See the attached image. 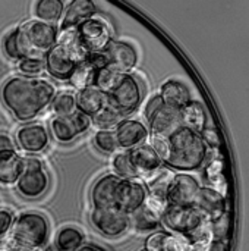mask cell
<instances>
[{"instance_id":"46","label":"cell","mask_w":249,"mask_h":251,"mask_svg":"<svg viewBox=\"0 0 249 251\" xmlns=\"http://www.w3.org/2000/svg\"><path fill=\"white\" fill-rule=\"evenodd\" d=\"M164 104V101H163V99L160 97V94H156V96H153V97H150V100L147 101V104H145V109H144V115H145V118H147V121Z\"/></svg>"},{"instance_id":"32","label":"cell","mask_w":249,"mask_h":251,"mask_svg":"<svg viewBox=\"0 0 249 251\" xmlns=\"http://www.w3.org/2000/svg\"><path fill=\"white\" fill-rule=\"evenodd\" d=\"M120 75L122 74L119 71H116L114 68H112V66L97 69L95 76H94V87L101 90L103 93L109 94L114 88V85L117 84Z\"/></svg>"},{"instance_id":"30","label":"cell","mask_w":249,"mask_h":251,"mask_svg":"<svg viewBox=\"0 0 249 251\" xmlns=\"http://www.w3.org/2000/svg\"><path fill=\"white\" fill-rule=\"evenodd\" d=\"M122 121L123 116L109 104L92 116V125L98 131H116Z\"/></svg>"},{"instance_id":"31","label":"cell","mask_w":249,"mask_h":251,"mask_svg":"<svg viewBox=\"0 0 249 251\" xmlns=\"http://www.w3.org/2000/svg\"><path fill=\"white\" fill-rule=\"evenodd\" d=\"M94 76H95V68H92L88 62H84L75 69L69 82L73 88L81 91L94 85Z\"/></svg>"},{"instance_id":"16","label":"cell","mask_w":249,"mask_h":251,"mask_svg":"<svg viewBox=\"0 0 249 251\" xmlns=\"http://www.w3.org/2000/svg\"><path fill=\"white\" fill-rule=\"evenodd\" d=\"M16 143L21 150L29 154L44 151L50 144V134L44 125L29 124L23 125L16 132Z\"/></svg>"},{"instance_id":"10","label":"cell","mask_w":249,"mask_h":251,"mask_svg":"<svg viewBox=\"0 0 249 251\" xmlns=\"http://www.w3.org/2000/svg\"><path fill=\"white\" fill-rule=\"evenodd\" d=\"M92 125V118L81 112H75L69 116H54L50 121V131L56 141L69 144L81 134L87 132Z\"/></svg>"},{"instance_id":"51","label":"cell","mask_w":249,"mask_h":251,"mask_svg":"<svg viewBox=\"0 0 249 251\" xmlns=\"http://www.w3.org/2000/svg\"><path fill=\"white\" fill-rule=\"evenodd\" d=\"M139 251H147V250H145V249H142V250H139Z\"/></svg>"},{"instance_id":"15","label":"cell","mask_w":249,"mask_h":251,"mask_svg":"<svg viewBox=\"0 0 249 251\" xmlns=\"http://www.w3.org/2000/svg\"><path fill=\"white\" fill-rule=\"evenodd\" d=\"M128 153L138 178L144 181L156 175L163 168V159L150 144H142L139 147L129 150Z\"/></svg>"},{"instance_id":"49","label":"cell","mask_w":249,"mask_h":251,"mask_svg":"<svg viewBox=\"0 0 249 251\" xmlns=\"http://www.w3.org/2000/svg\"><path fill=\"white\" fill-rule=\"evenodd\" d=\"M0 251H38V250H29V249H22V247H16V246H6L3 249H0Z\"/></svg>"},{"instance_id":"38","label":"cell","mask_w":249,"mask_h":251,"mask_svg":"<svg viewBox=\"0 0 249 251\" xmlns=\"http://www.w3.org/2000/svg\"><path fill=\"white\" fill-rule=\"evenodd\" d=\"M45 69L44 57H26L19 60V71L25 75H35Z\"/></svg>"},{"instance_id":"25","label":"cell","mask_w":249,"mask_h":251,"mask_svg":"<svg viewBox=\"0 0 249 251\" xmlns=\"http://www.w3.org/2000/svg\"><path fill=\"white\" fill-rule=\"evenodd\" d=\"M181 113H182L183 126H188L198 134L208 125L207 112H205L203 103L198 100H191L185 107L181 109Z\"/></svg>"},{"instance_id":"27","label":"cell","mask_w":249,"mask_h":251,"mask_svg":"<svg viewBox=\"0 0 249 251\" xmlns=\"http://www.w3.org/2000/svg\"><path fill=\"white\" fill-rule=\"evenodd\" d=\"M129 216H131V228L138 232H151L157 229L158 225L161 224V216L154 213L145 204Z\"/></svg>"},{"instance_id":"14","label":"cell","mask_w":249,"mask_h":251,"mask_svg":"<svg viewBox=\"0 0 249 251\" xmlns=\"http://www.w3.org/2000/svg\"><path fill=\"white\" fill-rule=\"evenodd\" d=\"M200 188V182L192 175L185 172L175 174L167 191V201L173 206H194Z\"/></svg>"},{"instance_id":"13","label":"cell","mask_w":249,"mask_h":251,"mask_svg":"<svg viewBox=\"0 0 249 251\" xmlns=\"http://www.w3.org/2000/svg\"><path fill=\"white\" fill-rule=\"evenodd\" d=\"M194 207L210 224H214L227 215V204H226L225 194L213 187L200 188L194 201Z\"/></svg>"},{"instance_id":"4","label":"cell","mask_w":249,"mask_h":251,"mask_svg":"<svg viewBox=\"0 0 249 251\" xmlns=\"http://www.w3.org/2000/svg\"><path fill=\"white\" fill-rule=\"evenodd\" d=\"M15 32L21 60L26 57H45L59 38L56 25L38 19L23 22L15 29Z\"/></svg>"},{"instance_id":"20","label":"cell","mask_w":249,"mask_h":251,"mask_svg":"<svg viewBox=\"0 0 249 251\" xmlns=\"http://www.w3.org/2000/svg\"><path fill=\"white\" fill-rule=\"evenodd\" d=\"M120 178L114 174H107L98 178L90 194V200L92 207L104 209V207H116V191L120 184Z\"/></svg>"},{"instance_id":"29","label":"cell","mask_w":249,"mask_h":251,"mask_svg":"<svg viewBox=\"0 0 249 251\" xmlns=\"http://www.w3.org/2000/svg\"><path fill=\"white\" fill-rule=\"evenodd\" d=\"M173 176H175V174L169 168H161L156 175H153L151 178L144 181L147 185L148 194L167 199V191H169Z\"/></svg>"},{"instance_id":"11","label":"cell","mask_w":249,"mask_h":251,"mask_svg":"<svg viewBox=\"0 0 249 251\" xmlns=\"http://www.w3.org/2000/svg\"><path fill=\"white\" fill-rule=\"evenodd\" d=\"M81 44L88 53L104 51L113 41L112 29L106 21L101 18H91L85 21L79 28H76Z\"/></svg>"},{"instance_id":"5","label":"cell","mask_w":249,"mask_h":251,"mask_svg":"<svg viewBox=\"0 0 249 251\" xmlns=\"http://www.w3.org/2000/svg\"><path fill=\"white\" fill-rule=\"evenodd\" d=\"M50 235L48 219L38 212H25L15 218L13 226L9 232V244L38 250L45 246Z\"/></svg>"},{"instance_id":"22","label":"cell","mask_w":249,"mask_h":251,"mask_svg":"<svg viewBox=\"0 0 249 251\" xmlns=\"http://www.w3.org/2000/svg\"><path fill=\"white\" fill-rule=\"evenodd\" d=\"M25 169V157H22L16 150H9L0 153V184L1 185H16Z\"/></svg>"},{"instance_id":"34","label":"cell","mask_w":249,"mask_h":251,"mask_svg":"<svg viewBox=\"0 0 249 251\" xmlns=\"http://www.w3.org/2000/svg\"><path fill=\"white\" fill-rule=\"evenodd\" d=\"M51 110L56 116H69L76 112V96L72 93H60L56 94L53 103H51Z\"/></svg>"},{"instance_id":"40","label":"cell","mask_w":249,"mask_h":251,"mask_svg":"<svg viewBox=\"0 0 249 251\" xmlns=\"http://www.w3.org/2000/svg\"><path fill=\"white\" fill-rule=\"evenodd\" d=\"M200 135H201V138L204 140V143L207 144V147L214 149V150H217V149L222 147L220 135H219V132H217V129H216L214 126L207 125V126L200 132Z\"/></svg>"},{"instance_id":"44","label":"cell","mask_w":249,"mask_h":251,"mask_svg":"<svg viewBox=\"0 0 249 251\" xmlns=\"http://www.w3.org/2000/svg\"><path fill=\"white\" fill-rule=\"evenodd\" d=\"M13 222H15L13 213L7 209H0V238L10 232Z\"/></svg>"},{"instance_id":"47","label":"cell","mask_w":249,"mask_h":251,"mask_svg":"<svg viewBox=\"0 0 249 251\" xmlns=\"http://www.w3.org/2000/svg\"><path fill=\"white\" fill-rule=\"evenodd\" d=\"M9 150H15V143L10 138V135L0 132V153L3 151H9Z\"/></svg>"},{"instance_id":"19","label":"cell","mask_w":249,"mask_h":251,"mask_svg":"<svg viewBox=\"0 0 249 251\" xmlns=\"http://www.w3.org/2000/svg\"><path fill=\"white\" fill-rule=\"evenodd\" d=\"M109 63L120 74H131L138 63V54L132 44L120 40H113L106 49Z\"/></svg>"},{"instance_id":"12","label":"cell","mask_w":249,"mask_h":251,"mask_svg":"<svg viewBox=\"0 0 249 251\" xmlns=\"http://www.w3.org/2000/svg\"><path fill=\"white\" fill-rule=\"evenodd\" d=\"M148 190L141 178L122 179L116 191V207L128 215H132L147 201Z\"/></svg>"},{"instance_id":"33","label":"cell","mask_w":249,"mask_h":251,"mask_svg":"<svg viewBox=\"0 0 249 251\" xmlns=\"http://www.w3.org/2000/svg\"><path fill=\"white\" fill-rule=\"evenodd\" d=\"M112 168L114 171V175H117L120 179H131V178H138L132 162L129 159L128 151H119L113 156L112 160Z\"/></svg>"},{"instance_id":"43","label":"cell","mask_w":249,"mask_h":251,"mask_svg":"<svg viewBox=\"0 0 249 251\" xmlns=\"http://www.w3.org/2000/svg\"><path fill=\"white\" fill-rule=\"evenodd\" d=\"M150 146L158 153V156L163 159L167 157V153H169V141L166 137H158V135H150Z\"/></svg>"},{"instance_id":"17","label":"cell","mask_w":249,"mask_h":251,"mask_svg":"<svg viewBox=\"0 0 249 251\" xmlns=\"http://www.w3.org/2000/svg\"><path fill=\"white\" fill-rule=\"evenodd\" d=\"M181 126H183L181 109H176V107H172L167 104H163L148 119V129H150L151 135L169 138Z\"/></svg>"},{"instance_id":"41","label":"cell","mask_w":249,"mask_h":251,"mask_svg":"<svg viewBox=\"0 0 249 251\" xmlns=\"http://www.w3.org/2000/svg\"><path fill=\"white\" fill-rule=\"evenodd\" d=\"M166 237H167V232H163V231L153 232V234L145 240L144 249L147 251H163V246H164Z\"/></svg>"},{"instance_id":"37","label":"cell","mask_w":249,"mask_h":251,"mask_svg":"<svg viewBox=\"0 0 249 251\" xmlns=\"http://www.w3.org/2000/svg\"><path fill=\"white\" fill-rule=\"evenodd\" d=\"M205 178L208 182L213 184V188L222 193L220 182H223V160L220 157L208 163V166L205 168Z\"/></svg>"},{"instance_id":"9","label":"cell","mask_w":249,"mask_h":251,"mask_svg":"<svg viewBox=\"0 0 249 251\" xmlns=\"http://www.w3.org/2000/svg\"><path fill=\"white\" fill-rule=\"evenodd\" d=\"M207 222L203 215L194 206H173L169 204L166 212L161 216V224L164 228L170 229L176 235L185 237L200 228Z\"/></svg>"},{"instance_id":"26","label":"cell","mask_w":249,"mask_h":251,"mask_svg":"<svg viewBox=\"0 0 249 251\" xmlns=\"http://www.w3.org/2000/svg\"><path fill=\"white\" fill-rule=\"evenodd\" d=\"M84 234L75 226H63L59 229L54 238V247L57 251H76L84 244Z\"/></svg>"},{"instance_id":"28","label":"cell","mask_w":249,"mask_h":251,"mask_svg":"<svg viewBox=\"0 0 249 251\" xmlns=\"http://www.w3.org/2000/svg\"><path fill=\"white\" fill-rule=\"evenodd\" d=\"M65 10V3L62 0H40L35 4V16L38 21L47 22V24H56Z\"/></svg>"},{"instance_id":"7","label":"cell","mask_w":249,"mask_h":251,"mask_svg":"<svg viewBox=\"0 0 249 251\" xmlns=\"http://www.w3.org/2000/svg\"><path fill=\"white\" fill-rule=\"evenodd\" d=\"M50 188V176L43 162L37 157H25V169L16 184L18 193L28 200L43 197Z\"/></svg>"},{"instance_id":"48","label":"cell","mask_w":249,"mask_h":251,"mask_svg":"<svg viewBox=\"0 0 249 251\" xmlns=\"http://www.w3.org/2000/svg\"><path fill=\"white\" fill-rule=\"evenodd\" d=\"M205 251H226V243L220 240H214Z\"/></svg>"},{"instance_id":"39","label":"cell","mask_w":249,"mask_h":251,"mask_svg":"<svg viewBox=\"0 0 249 251\" xmlns=\"http://www.w3.org/2000/svg\"><path fill=\"white\" fill-rule=\"evenodd\" d=\"M3 51L4 54L12 59V60H21V56H19V51H18V46H16V32L15 29L10 31L4 40H3Z\"/></svg>"},{"instance_id":"1","label":"cell","mask_w":249,"mask_h":251,"mask_svg":"<svg viewBox=\"0 0 249 251\" xmlns=\"http://www.w3.org/2000/svg\"><path fill=\"white\" fill-rule=\"evenodd\" d=\"M3 106L22 122L32 121L56 97L54 85L43 78L18 75L7 79L0 91Z\"/></svg>"},{"instance_id":"8","label":"cell","mask_w":249,"mask_h":251,"mask_svg":"<svg viewBox=\"0 0 249 251\" xmlns=\"http://www.w3.org/2000/svg\"><path fill=\"white\" fill-rule=\"evenodd\" d=\"M90 221L91 225L107 238H117L131 228V216L117 207H92Z\"/></svg>"},{"instance_id":"50","label":"cell","mask_w":249,"mask_h":251,"mask_svg":"<svg viewBox=\"0 0 249 251\" xmlns=\"http://www.w3.org/2000/svg\"><path fill=\"white\" fill-rule=\"evenodd\" d=\"M76 251H101L98 250V249H95V247H92V246H84V247H81L79 250Z\"/></svg>"},{"instance_id":"3","label":"cell","mask_w":249,"mask_h":251,"mask_svg":"<svg viewBox=\"0 0 249 251\" xmlns=\"http://www.w3.org/2000/svg\"><path fill=\"white\" fill-rule=\"evenodd\" d=\"M88 57V51L79 41L78 31H60L56 46L45 54V69L47 72L59 79L69 81L75 69L84 63Z\"/></svg>"},{"instance_id":"23","label":"cell","mask_w":249,"mask_h":251,"mask_svg":"<svg viewBox=\"0 0 249 251\" xmlns=\"http://www.w3.org/2000/svg\"><path fill=\"white\" fill-rule=\"evenodd\" d=\"M107 104H109L107 94L95 88L94 85L85 90H81L76 94V110L87 116L92 118Z\"/></svg>"},{"instance_id":"35","label":"cell","mask_w":249,"mask_h":251,"mask_svg":"<svg viewBox=\"0 0 249 251\" xmlns=\"http://www.w3.org/2000/svg\"><path fill=\"white\" fill-rule=\"evenodd\" d=\"M188 243L201 247V249H207L213 241H214V235H213V229H211V224L210 222H204L200 228H197L195 231H192L191 234L183 237Z\"/></svg>"},{"instance_id":"42","label":"cell","mask_w":249,"mask_h":251,"mask_svg":"<svg viewBox=\"0 0 249 251\" xmlns=\"http://www.w3.org/2000/svg\"><path fill=\"white\" fill-rule=\"evenodd\" d=\"M145 206L148 209H151L154 213H157L158 216H163V213L166 212V209L169 207V201L167 199H163V197H157V196H150L147 197V201H145Z\"/></svg>"},{"instance_id":"24","label":"cell","mask_w":249,"mask_h":251,"mask_svg":"<svg viewBox=\"0 0 249 251\" xmlns=\"http://www.w3.org/2000/svg\"><path fill=\"white\" fill-rule=\"evenodd\" d=\"M160 97L163 99L164 104L176 109L185 107L192 100L189 88L178 79H169L163 82L160 88Z\"/></svg>"},{"instance_id":"18","label":"cell","mask_w":249,"mask_h":251,"mask_svg":"<svg viewBox=\"0 0 249 251\" xmlns=\"http://www.w3.org/2000/svg\"><path fill=\"white\" fill-rule=\"evenodd\" d=\"M114 132L117 137L119 149L123 151H129L145 144L150 137V129L136 119H123Z\"/></svg>"},{"instance_id":"6","label":"cell","mask_w":249,"mask_h":251,"mask_svg":"<svg viewBox=\"0 0 249 251\" xmlns=\"http://www.w3.org/2000/svg\"><path fill=\"white\" fill-rule=\"evenodd\" d=\"M109 106L117 110L122 116H128L139 107L142 101V88L136 76L122 74L114 88L107 94Z\"/></svg>"},{"instance_id":"2","label":"cell","mask_w":249,"mask_h":251,"mask_svg":"<svg viewBox=\"0 0 249 251\" xmlns=\"http://www.w3.org/2000/svg\"><path fill=\"white\" fill-rule=\"evenodd\" d=\"M169 153L164 165L169 169L189 171L200 169L208 154V147L198 132L188 126H181L169 138Z\"/></svg>"},{"instance_id":"45","label":"cell","mask_w":249,"mask_h":251,"mask_svg":"<svg viewBox=\"0 0 249 251\" xmlns=\"http://www.w3.org/2000/svg\"><path fill=\"white\" fill-rule=\"evenodd\" d=\"M211 229H213L214 240L225 241V238H226V235H227V229H229V219H227V215L223 216L220 221L211 224Z\"/></svg>"},{"instance_id":"36","label":"cell","mask_w":249,"mask_h":251,"mask_svg":"<svg viewBox=\"0 0 249 251\" xmlns=\"http://www.w3.org/2000/svg\"><path fill=\"white\" fill-rule=\"evenodd\" d=\"M94 146L104 154H112L119 149L114 131H97L94 135Z\"/></svg>"},{"instance_id":"21","label":"cell","mask_w":249,"mask_h":251,"mask_svg":"<svg viewBox=\"0 0 249 251\" xmlns=\"http://www.w3.org/2000/svg\"><path fill=\"white\" fill-rule=\"evenodd\" d=\"M97 9L94 1L91 0H73L69 3L62 24H60V31H69V29H76L79 28L85 21L94 18Z\"/></svg>"}]
</instances>
